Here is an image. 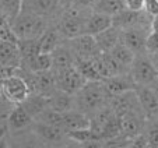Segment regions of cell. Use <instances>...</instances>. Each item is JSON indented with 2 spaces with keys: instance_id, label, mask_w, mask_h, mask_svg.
Listing matches in <instances>:
<instances>
[{
  "instance_id": "obj_1",
  "label": "cell",
  "mask_w": 158,
  "mask_h": 148,
  "mask_svg": "<svg viewBox=\"0 0 158 148\" xmlns=\"http://www.w3.org/2000/svg\"><path fill=\"white\" fill-rule=\"evenodd\" d=\"M109 94L104 81H87L80 91L74 94V109L91 116L94 112L108 104Z\"/></svg>"
},
{
  "instance_id": "obj_2",
  "label": "cell",
  "mask_w": 158,
  "mask_h": 148,
  "mask_svg": "<svg viewBox=\"0 0 158 148\" xmlns=\"http://www.w3.org/2000/svg\"><path fill=\"white\" fill-rule=\"evenodd\" d=\"M91 13H93L91 10H81L77 7L69 6L63 9L55 25L64 36V39L76 38L81 34H85V23Z\"/></svg>"
},
{
  "instance_id": "obj_3",
  "label": "cell",
  "mask_w": 158,
  "mask_h": 148,
  "mask_svg": "<svg viewBox=\"0 0 158 148\" xmlns=\"http://www.w3.org/2000/svg\"><path fill=\"white\" fill-rule=\"evenodd\" d=\"M51 25L48 20L35 15L32 13L23 11L11 21V27L14 34L20 39H39L46 28Z\"/></svg>"
},
{
  "instance_id": "obj_4",
  "label": "cell",
  "mask_w": 158,
  "mask_h": 148,
  "mask_svg": "<svg viewBox=\"0 0 158 148\" xmlns=\"http://www.w3.org/2000/svg\"><path fill=\"white\" fill-rule=\"evenodd\" d=\"M130 76L136 85H146L158 88V70L150 60L148 53L137 55L130 66Z\"/></svg>"
},
{
  "instance_id": "obj_5",
  "label": "cell",
  "mask_w": 158,
  "mask_h": 148,
  "mask_svg": "<svg viewBox=\"0 0 158 148\" xmlns=\"http://www.w3.org/2000/svg\"><path fill=\"white\" fill-rule=\"evenodd\" d=\"M21 10L39 15L51 24H55L62 14L63 6L59 0H23Z\"/></svg>"
},
{
  "instance_id": "obj_6",
  "label": "cell",
  "mask_w": 158,
  "mask_h": 148,
  "mask_svg": "<svg viewBox=\"0 0 158 148\" xmlns=\"http://www.w3.org/2000/svg\"><path fill=\"white\" fill-rule=\"evenodd\" d=\"M0 89H2L3 97L14 105L23 104L31 94L30 85L25 81V78L21 77L17 73L10 76L9 78H6L3 83L0 84Z\"/></svg>"
},
{
  "instance_id": "obj_7",
  "label": "cell",
  "mask_w": 158,
  "mask_h": 148,
  "mask_svg": "<svg viewBox=\"0 0 158 148\" xmlns=\"http://www.w3.org/2000/svg\"><path fill=\"white\" fill-rule=\"evenodd\" d=\"M108 105L112 108V110L115 112V115L118 117H120L123 115H127V113H133V112H143V109L140 106V102H139L137 94H136L134 89L126 91L123 94L109 95Z\"/></svg>"
},
{
  "instance_id": "obj_8",
  "label": "cell",
  "mask_w": 158,
  "mask_h": 148,
  "mask_svg": "<svg viewBox=\"0 0 158 148\" xmlns=\"http://www.w3.org/2000/svg\"><path fill=\"white\" fill-rule=\"evenodd\" d=\"M112 24L115 27L120 28V30H127V28H134V27L150 28L151 15L148 13H146L144 10L134 11V10L123 9L122 11H119L118 14H115L112 17Z\"/></svg>"
},
{
  "instance_id": "obj_9",
  "label": "cell",
  "mask_w": 158,
  "mask_h": 148,
  "mask_svg": "<svg viewBox=\"0 0 158 148\" xmlns=\"http://www.w3.org/2000/svg\"><path fill=\"white\" fill-rule=\"evenodd\" d=\"M53 73L55 80H56V88L73 95L77 91H80L81 87L87 83L84 76L78 71V68L76 66H72V67L66 68V70L53 71Z\"/></svg>"
},
{
  "instance_id": "obj_10",
  "label": "cell",
  "mask_w": 158,
  "mask_h": 148,
  "mask_svg": "<svg viewBox=\"0 0 158 148\" xmlns=\"http://www.w3.org/2000/svg\"><path fill=\"white\" fill-rule=\"evenodd\" d=\"M67 43L70 45L72 51L74 52L76 59H78V57L93 59L102 52L97 43L95 36L89 35V34H81L76 38L67 39Z\"/></svg>"
},
{
  "instance_id": "obj_11",
  "label": "cell",
  "mask_w": 158,
  "mask_h": 148,
  "mask_svg": "<svg viewBox=\"0 0 158 148\" xmlns=\"http://www.w3.org/2000/svg\"><path fill=\"white\" fill-rule=\"evenodd\" d=\"M150 31L151 30L146 27H134V28H127V30H122L120 42L125 43L136 56L137 55H144L147 53L146 41Z\"/></svg>"
},
{
  "instance_id": "obj_12",
  "label": "cell",
  "mask_w": 158,
  "mask_h": 148,
  "mask_svg": "<svg viewBox=\"0 0 158 148\" xmlns=\"http://www.w3.org/2000/svg\"><path fill=\"white\" fill-rule=\"evenodd\" d=\"M34 116L25 109L21 104L15 105L7 115V130L11 134L23 133L24 130L32 127L34 125Z\"/></svg>"
},
{
  "instance_id": "obj_13",
  "label": "cell",
  "mask_w": 158,
  "mask_h": 148,
  "mask_svg": "<svg viewBox=\"0 0 158 148\" xmlns=\"http://www.w3.org/2000/svg\"><path fill=\"white\" fill-rule=\"evenodd\" d=\"M136 94H137L140 106L148 119L158 117V88L146 85H136Z\"/></svg>"
},
{
  "instance_id": "obj_14",
  "label": "cell",
  "mask_w": 158,
  "mask_h": 148,
  "mask_svg": "<svg viewBox=\"0 0 158 148\" xmlns=\"http://www.w3.org/2000/svg\"><path fill=\"white\" fill-rule=\"evenodd\" d=\"M32 131L41 141L48 142V144H57L62 142L64 138H67V131L60 126L49 125L42 120H34Z\"/></svg>"
},
{
  "instance_id": "obj_15",
  "label": "cell",
  "mask_w": 158,
  "mask_h": 148,
  "mask_svg": "<svg viewBox=\"0 0 158 148\" xmlns=\"http://www.w3.org/2000/svg\"><path fill=\"white\" fill-rule=\"evenodd\" d=\"M51 56H52V70L53 71L66 70V68L76 64V55L72 51L70 45L67 43V41L63 42L60 46H57L51 53Z\"/></svg>"
},
{
  "instance_id": "obj_16",
  "label": "cell",
  "mask_w": 158,
  "mask_h": 148,
  "mask_svg": "<svg viewBox=\"0 0 158 148\" xmlns=\"http://www.w3.org/2000/svg\"><path fill=\"white\" fill-rule=\"evenodd\" d=\"M102 81H104V85L109 95H118V94H123V92H126V91L136 89V83H134V80L131 78L130 73L112 76V77L105 78V80H102Z\"/></svg>"
},
{
  "instance_id": "obj_17",
  "label": "cell",
  "mask_w": 158,
  "mask_h": 148,
  "mask_svg": "<svg viewBox=\"0 0 158 148\" xmlns=\"http://www.w3.org/2000/svg\"><path fill=\"white\" fill-rule=\"evenodd\" d=\"M67 39H64V36L60 34V31L57 30V27L55 24H51L46 31L42 34V36L39 38V47H41V53H52L57 46L66 42Z\"/></svg>"
},
{
  "instance_id": "obj_18",
  "label": "cell",
  "mask_w": 158,
  "mask_h": 148,
  "mask_svg": "<svg viewBox=\"0 0 158 148\" xmlns=\"http://www.w3.org/2000/svg\"><path fill=\"white\" fill-rule=\"evenodd\" d=\"M0 66L20 67L21 55L20 49H18V43L0 39Z\"/></svg>"
},
{
  "instance_id": "obj_19",
  "label": "cell",
  "mask_w": 158,
  "mask_h": 148,
  "mask_svg": "<svg viewBox=\"0 0 158 148\" xmlns=\"http://www.w3.org/2000/svg\"><path fill=\"white\" fill-rule=\"evenodd\" d=\"M48 106L60 113L69 112L74 109V95L56 88L52 94L48 95Z\"/></svg>"
},
{
  "instance_id": "obj_20",
  "label": "cell",
  "mask_w": 158,
  "mask_h": 148,
  "mask_svg": "<svg viewBox=\"0 0 158 148\" xmlns=\"http://www.w3.org/2000/svg\"><path fill=\"white\" fill-rule=\"evenodd\" d=\"M95 39L102 52H110L122 39V30L112 24L109 28L95 35Z\"/></svg>"
},
{
  "instance_id": "obj_21",
  "label": "cell",
  "mask_w": 158,
  "mask_h": 148,
  "mask_svg": "<svg viewBox=\"0 0 158 148\" xmlns=\"http://www.w3.org/2000/svg\"><path fill=\"white\" fill-rule=\"evenodd\" d=\"M91 126L89 116L80 112L77 109H72L69 112L63 113V129L66 131L77 130V129H85Z\"/></svg>"
},
{
  "instance_id": "obj_22",
  "label": "cell",
  "mask_w": 158,
  "mask_h": 148,
  "mask_svg": "<svg viewBox=\"0 0 158 148\" xmlns=\"http://www.w3.org/2000/svg\"><path fill=\"white\" fill-rule=\"evenodd\" d=\"M112 25V17L108 14H102L98 11H93L89 14L88 20L85 23V34L89 35H98L99 32L105 31Z\"/></svg>"
},
{
  "instance_id": "obj_23",
  "label": "cell",
  "mask_w": 158,
  "mask_h": 148,
  "mask_svg": "<svg viewBox=\"0 0 158 148\" xmlns=\"http://www.w3.org/2000/svg\"><path fill=\"white\" fill-rule=\"evenodd\" d=\"M18 49L21 55V66L20 67H27L39 53V39H20L18 41Z\"/></svg>"
},
{
  "instance_id": "obj_24",
  "label": "cell",
  "mask_w": 158,
  "mask_h": 148,
  "mask_svg": "<svg viewBox=\"0 0 158 148\" xmlns=\"http://www.w3.org/2000/svg\"><path fill=\"white\" fill-rule=\"evenodd\" d=\"M23 106L34 116V119L38 117L45 109H48V97L41 94H30V97L23 102Z\"/></svg>"
},
{
  "instance_id": "obj_25",
  "label": "cell",
  "mask_w": 158,
  "mask_h": 148,
  "mask_svg": "<svg viewBox=\"0 0 158 148\" xmlns=\"http://www.w3.org/2000/svg\"><path fill=\"white\" fill-rule=\"evenodd\" d=\"M76 67L78 68L81 74L84 76L87 81H102L93 59H85V57H78L76 59Z\"/></svg>"
},
{
  "instance_id": "obj_26",
  "label": "cell",
  "mask_w": 158,
  "mask_h": 148,
  "mask_svg": "<svg viewBox=\"0 0 158 148\" xmlns=\"http://www.w3.org/2000/svg\"><path fill=\"white\" fill-rule=\"evenodd\" d=\"M123 9H126L125 0H98L95 7H94V11L114 17L115 14L122 11Z\"/></svg>"
},
{
  "instance_id": "obj_27",
  "label": "cell",
  "mask_w": 158,
  "mask_h": 148,
  "mask_svg": "<svg viewBox=\"0 0 158 148\" xmlns=\"http://www.w3.org/2000/svg\"><path fill=\"white\" fill-rule=\"evenodd\" d=\"M109 53L112 55L118 62H120L123 66H126V67H129V68H130L134 57H136V55H134L125 43H122V42H119V43H118L116 46L109 52Z\"/></svg>"
},
{
  "instance_id": "obj_28",
  "label": "cell",
  "mask_w": 158,
  "mask_h": 148,
  "mask_svg": "<svg viewBox=\"0 0 158 148\" xmlns=\"http://www.w3.org/2000/svg\"><path fill=\"white\" fill-rule=\"evenodd\" d=\"M31 71H46L52 70V56L51 53H39L27 67Z\"/></svg>"
},
{
  "instance_id": "obj_29",
  "label": "cell",
  "mask_w": 158,
  "mask_h": 148,
  "mask_svg": "<svg viewBox=\"0 0 158 148\" xmlns=\"http://www.w3.org/2000/svg\"><path fill=\"white\" fill-rule=\"evenodd\" d=\"M144 134H146L147 141H148V147L158 148V117L148 119L146 121Z\"/></svg>"
},
{
  "instance_id": "obj_30",
  "label": "cell",
  "mask_w": 158,
  "mask_h": 148,
  "mask_svg": "<svg viewBox=\"0 0 158 148\" xmlns=\"http://www.w3.org/2000/svg\"><path fill=\"white\" fill-rule=\"evenodd\" d=\"M21 6H23V0H0V9L3 10L10 23L20 14Z\"/></svg>"
},
{
  "instance_id": "obj_31",
  "label": "cell",
  "mask_w": 158,
  "mask_h": 148,
  "mask_svg": "<svg viewBox=\"0 0 158 148\" xmlns=\"http://www.w3.org/2000/svg\"><path fill=\"white\" fill-rule=\"evenodd\" d=\"M146 51L147 53L158 52V31H150L146 41Z\"/></svg>"
},
{
  "instance_id": "obj_32",
  "label": "cell",
  "mask_w": 158,
  "mask_h": 148,
  "mask_svg": "<svg viewBox=\"0 0 158 148\" xmlns=\"http://www.w3.org/2000/svg\"><path fill=\"white\" fill-rule=\"evenodd\" d=\"M97 2L98 0H72L70 6L77 7V9H81V10H91V11H94V7H95Z\"/></svg>"
},
{
  "instance_id": "obj_33",
  "label": "cell",
  "mask_w": 158,
  "mask_h": 148,
  "mask_svg": "<svg viewBox=\"0 0 158 148\" xmlns=\"http://www.w3.org/2000/svg\"><path fill=\"white\" fill-rule=\"evenodd\" d=\"M144 11L148 13L150 15L158 14V0H146L144 2Z\"/></svg>"
},
{
  "instance_id": "obj_34",
  "label": "cell",
  "mask_w": 158,
  "mask_h": 148,
  "mask_svg": "<svg viewBox=\"0 0 158 148\" xmlns=\"http://www.w3.org/2000/svg\"><path fill=\"white\" fill-rule=\"evenodd\" d=\"M144 2L146 0H125V4L126 9L140 11V10H144Z\"/></svg>"
},
{
  "instance_id": "obj_35",
  "label": "cell",
  "mask_w": 158,
  "mask_h": 148,
  "mask_svg": "<svg viewBox=\"0 0 158 148\" xmlns=\"http://www.w3.org/2000/svg\"><path fill=\"white\" fill-rule=\"evenodd\" d=\"M7 23H10V20L6 17V14L3 13V10L0 9V32H2V30H3V27L6 25Z\"/></svg>"
},
{
  "instance_id": "obj_36",
  "label": "cell",
  "mask_w": 158,
  "mask_h": 148,
  "mask_svg": "<svg viewBox=\"0 0 158 148\" xmlns=\"http://www.w3.org/2000/svg\"><path fill=\"white\" fill-rule=\"evenodd\" d=\"M151 31H158V14L151 17V24H150Z\"/></svg>"
},
{
  "instance_id": "obj_37",
  "label": "cell",
  "mask_w": 158,
  "mask_h": 148,
  "mask_svg": "<svg viewBox=\"0 0 158 148\" xmlns=\"http://www.w3.org/2000/svg\"><path fill=\"white\" fill-rule=\"evenodd\" d=\"M148 57H150V60L152 62L154 67L158 70V52H154V53H148Z\"/></svg>"
},
{
  "instance_id": "obj_38",
  "label": "cell",
  "mask_w": 158,
  "mask_h": 148,
  "mask_svg": "<svg viewBox=\"0 0 158 148\" xmlns=\"http://www.w3.org/2000/svg\"><path fill=\"white\" fill-rule=\"evenodd\" d=\"M59 2L63 6V9H66V7H69L70 4H72V0H59Z\"/></svg>"
}]
</instances>
